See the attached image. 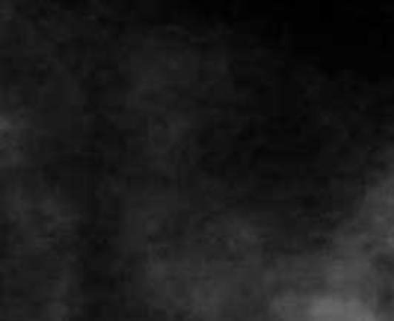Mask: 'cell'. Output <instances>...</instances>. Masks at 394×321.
Masks as SVG:
<instances>
[{
    "label": "cell",
    "instance_id": "1",
    "mask_svg": "<svg viewBox=\"0 0 394 321\" xmlns=\"http://www.w3.org/2000/svg\"><path fill=\"white\" fill-rule=\"evenodd\" d=\"M76 232L59 197L14 186L4 220L2 321H72Z\"/></svg>",
    "mask_w": 394,
    "mask_h": 321
}]
</instances>
